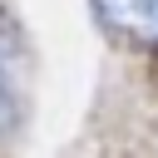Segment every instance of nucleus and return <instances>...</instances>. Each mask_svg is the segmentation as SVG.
<instances>
[{
    "mask_svg": "<svg viewBox=\"0 0 158 158\" xmlns=\"http://www.w3.org/2000/svg\"><path fill=\"white\" fill-rule=\"evenodd\" d=\"M15 54H20L15 25L0 15V128L15 118Z\"/></svg>",
    "mask_w": 158,
    "mask_h": 158,
    "instance_id": "nucleus-2",
    "label": "nucleus"
},
{
    "mask_svg": "<svg viewBox=\"0 0 158 158\" xmlns=\"http://www.w3.org/2000/svg\"><path fill=\"white\" fill-rule=\"evenodd\" d=\"M94 20L123 44L158 49V0H94Z\"/></svg>",
    "mask_w": 158,
    "mask_h": 158,
    "instance_id": "nucleus-1",
    "label": "nucleus"
}]
</instances>
